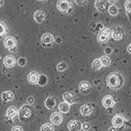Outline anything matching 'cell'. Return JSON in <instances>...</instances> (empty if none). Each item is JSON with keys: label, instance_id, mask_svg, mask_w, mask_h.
I'll return each instance as SVG.
<instances>
[{"label": "cell", "instance_id": "6da1fadb", "mask_svg": "<svg viewBox=\"0 0 131 131\" xmlns=\"http://www.w3.org/2000/svg\"><path fill=\"white\" fill-rule=\"evenodd\" d=\"M123 83H124L123 76L121 74L117 73V72H114V73L110 74L108 77H107V79H106L107 86L111 89H114V90H117V89L121 88L123 86Z\"/></svg>", "mask_w": 131, "mask_h": 131}, {"label": "cell", "instance_id": "7a4b0ae2", "mask_svg": "<svg viewBox=\"0 0 131 131\" xmlns=\"http://www.w3.org/2000/svg\"><path fill=\"white\" fill-rule=\"evenodd\" d=\"M18 117L19 120L23 122H28L32 119V108L29 104L23 105L18 111Z\"/></svg>", "mask_w": 131, "mask_h": 131}, {"label": "cell", "instance_id": "3957f363", "mask_svg": "<svg viewBox=\"0 0 131 131\" xmlns=\"http://www.w3.org/2000/svg\"><path fill=\"white\" fill-rule=\"evenodd\" d=\"M111 34H112V32H111L110 29H103V30L99 33L97 39H98V41H99L100 43H105V42L108 40V37L111 36Z\"/></svg>", "mask_w": 131, "mask_h": 131}, {"label": "cell", "instance_id": "277c9868", "mask_svg": "<svg viewBox=\"0 0 131 131\" xmlns=\"http://www.w3.org/2000/svg\"><path fill=\"white\" fill-rule=\"evenodd\" d=\"M68 128L70 131H80L82 129V123L77 120H72L69 122Z\"/></svg>", "mask_w": 131, "mask_h": 131}, {"label": "cell", "instance_id": "5b68a950", "mask_svg": "<svg viewBox=\"0 0 131 131\" xmlns=\"http://www.w3.org/2000/svg\"><path fill=\"white\" fill-rule=\"evenodd\" d=\"M4 46L10 50H13L16 46V40L13 37H6L4 39Z\"/></svg>", "mask_w": 131, "mask_h": 131}, {"label": "cell", "instance_id": "8992f818", "mask_svg": "<svg viewBox=\"0 0 131 131\" xmlns=\"http://www.w3.org/2000/svg\"><path fill=\"white\" fill-rule=\"evenodd\" d=\"M53 36L51 35V34H44L43 36H42V38H41V42H42V44L45 46V47H48V46H50L51 44H52V42H53Z\"/></svg>", "mask_w": 131, "mask_h": 131}, {"label": "cell", "instance_id": "52a82bcc", "mask_svg": "<svg viewBox=\"0 0 131 131\" xmlns=\"http://www.w3.org/2000/svg\"><path fill=\"white\" fill-rule=\"evenodd\" d=\"M123 34H124V30L121 27H116L112 32V37L115 40H120L123 37Z\"/></svg>", "mask_w": 131, "mask_h": 131}, {"label": "cell", "instance_id": "ba28073f", "mask_svg": "<svg viewBox=\"0 0 131 131\" xmlns=\"http://www.w3.org/2000/svg\"><path fill=\"white\" fill-rule=\"evenodd\" d=\"M112 123H113V125H114L115 128H116V127H121V126H123V124H124V118H123V116H122V115H116V116L113 118Z\"/></svg>", "mask_w": 131, "mask_h": 131}, {"label": "cell", "instance_id": "9c48e42d", "mask_svg": "<svg viewBox=\"0 0 131 131\" xmlns=\"http://www.w3.org/2000/svg\"><path fill=\"white\" fill-rule=\"evenodd\" d=\"M115 101H114V98L111 96V95H105L103 98H102V104L103 106H105L106 108L108 107H112L114 105Z\"/></svg>", "mask_w": 131, "mask_h": 131}, {"label": "cell", "instance_id": "30bf717a", "mask_svg": "<svg viewBox=\"0 0 131 131\" xmlns=\"http://www.w3.org/2000/svg\"><path fill=\"white\" fill-rule=\"evenodd\" d=\"M50 121L54 125H59L61 123V121H62V117H61V115L59 113H53L50 116Z\"/></svg>", "mask_w": 131, "mask_h": 131}, {"label": "cell", "instance_id": "8fae6325", "mask_svg": "<svg viewBox=\"0 0 131 131\" xmlns=\"http://www.w3.org/2000/svg\"><path fill=\"white\" fill-rule=\"evenodd\" d=\"M3 63H4V66L7 67V68H12V67L15 64V59H14V57H13L12 55H7V56L4 58Z\"/></svg>", "mask_w": 131, "mask_h": 131}, {"label": "cell", "instance_id": "7c38bea8", "mask_svg": "<svg viewBox=\"0 0 131 131\" xmlns=\"http://www.w3.org/2000/svg\"><path fill=\"white\" fill-rule=\"evenodd\" d=\"M34 18L37 23H42L45 18V12L43 10H37L35 13H34Z\"/></svg>", "mask_w": 131, "mask_h": 131}, {"label": "cell", "instance_id": "4fadbf2b", "mask_svg": "<svg viewBox=\"0 0 131 131\" xmlns=\"http://www.w3.org/2000/svg\"><path fill=\"white\" fill-rule=\"evenodd\" d=\"M28 80L31 84H38V81H39V75L38 73L36 72H31L28 76Z\"/></svg>", "mask_w": 131, "mask_h": 131}, {"label": "cell", "instance_id": "5bb4252c", "mask_svg": "<svg viewBox=\"0 0 131 131\" xmlns=\"http://www.w3.org/2000/svg\"><path fill=\"white\" fill-rule=\"evenodd\" d=\"M57 8H58V10H60V11H67V10L70 8V2L64 1V0L58 1V2H57Z\"/></svg>", "mask_w": 131, "mask_h": 131}, {"label": "cell", "instance_id": "9a60e30c", "mask_svg": "<svg viewBox=\"0 0 131 131\" xmlns=\"http://www.w3.org/2000/svg\"><path fill=\"white\" fill-rule=\"evenodd\" d=\"M80 113H81L83 116H88V115H90V114L92 113V107H91V105H89V104H84V105H82L81 108H80Z\"/></svg>", "mask_w": 131, "mask_h": 131}, {"label": "cell", "instance_id": "2e32d148", "mask_svg": "<svg viewBox=\"0 0 131 131\" xmlns=\"http://www.w3.org/2000/svg\"><path fill=\"white\" fill-rule=\"evenodd\" d=\"M79 89L83 92V93H87L90 89V84L86 81H82L80 84H79Z\"/></svg>", "mask_w": 131, "mask_h": 131}, {"label": "cell", "instance_id": "e0dca14e", "mask_svg": "<svg viewBox=\"0 0 131 131\" xmlns=\"http://www.w3.org/2000/svg\"><path fill=\"white\" fill-rule=\"evenodd\" d=\"M1 98L4 100V101H11L13 99V94L11 91H5L2 93L1 95Z\"/></svg>", "mask_w": 131, "mask_h": 131}, {"label": "cell", "instance_id": "ac0fdd59", "mask_svg": "<svg viewBox=\"0 0 131 131\" xmlns=\"http://www.w3.org/2000/svg\"><path fill=\"white\" fill-rule=\"evenodd\" d=\"M45 105H46V107L49 108V110L53 108L54 105H55V99H54L52 96H49V97L46 98V100H45Z\"/></svg>", "mask_w": 131, "mask_h": 131}, {"label": "cell", "instance_id": "d6986e66", "mask_svg": "<svg viewBox=\"0 0 131 131\" xmlns=\"http://www.w3.org/2000/svg\"><path fill=\"white\" fill-rule=\"evenodd\" d=\"M63 99H64V102H67L68 104L74 103V101H75L74 96H73L71 93H69V92H66V93L63 94Z\"/></svg>", "mask_w": 131, "mask_h": 131}, {"label": "cell", "instance_id": "ffe728a7", "mask_svg": "<svg viewBox=\"0 0 131 131\" xmlns=\"http://www.w3.org/2000/svg\"><path fill=\"white\" fill-rule=\"evenodd\" d=\"M94 5H95V8H97V10H99V11H104L105 10V2L104 1L97 0Z\"/></svg>", "mask_w": 131, "mask_h": 131}, {"label": "cell", "instance_id": "44dd1931", "mask_svg": "<svg viewBox=\"0 0 131 131\" xmlns=\"http://www.w3.org/2000/svg\"><path fill=\"white\" fill-rule=\"evenodd\" d=\"M58 110L60 113H68L70 111V104H68L67 102H61L58 105Z\"/></svg>", "mask_w": 131, "mask_h": 131}, {"label": "cell", "instance_id": "7402d4cb", "mask_svg": "<svg viewBox=\"0 0 131 131\" xmlns=\"http://www.w3.org/2000/svg\"><path fill=\"white\" fill-rule=\"evenodd\" d=\"M100 62H101V64L103 66V67H108L110 64H111V59H110V57H107V56H101L100 58Z\"/></svg>", "mask_w": 131, "mask_h": 131}, {"label": "cell", "instance_id": "603a6c76", "mask_svg": "<svg viewBox=\"0 0 131 131\" xmlns=\"http://www.w3.org/2000/svg\"><path fill=\"white\" fill-rule=\"evenodd\" d=\"M6 116H7L8 118H13L14 116H16V108L13 107V106L9 107V108L7 110V112H6Z\"/></svg>", "mask_w": 131, "mask_h": 131}, {"label": "cell", "instance_id": "cb8c5ba5", "mask_svg": "<svg viewBox=\"0 0 131 131\" xmlns=\"http://www.w3.org/2000/svg\"><path fill=\"white\" fill-rule=\"evenodd\" d=\"M108 12H110L111 15H117L118 12H119L118 7H117L116 5H111V6L108 7Z\"/></svg>", "mask_w": 131, "mask_h": 131}, {"label": "cell", "instance_id": "d4e9b609", "mask_svg": "<svg viewBox=\"0 0 131 131\" xmlns=\"http://www.w3.org/2000/svg\"><path fill=\"white\" fill-rule=\"evenodd\" d=\"M101 67H102V64H101V62H100V59H99V58L94 59V61L92 62V68H93L94 70H99Z\"/></svg>", "mask_w": 131, "mask_h": 131}, {"label": "cell", "instance_id": "484cf974", "mask_svg": "<svg viewBox=\"0 0 131 131\" xmlns=\"http://www.w3.org/2000/svg\"><path fill=\"white\" fill-rule=\"evenodd\" d=\"M41 131H54V129L51 124H44L41 127Z\"/></svg>", "mask_w": 131, "mask_h": 131}, {"label": "cell", "instance_id": "4316f807", "mask_svg": "<svg viewBox=\"0 0 131 131\" xmlns=\"http://www.w3.org/2000/svg\"><path fill=\"white\" fill-rule=\"evenodd\" d=\"M67 63L66 62H60V63H58L57 64V71H59V72H62V71H64L66 69H67Z\"/></svg>", "mask_w": 131, "mask_h": 131}, {"label": "cell", "instance_id": "83f0119b", "mask_svg": "<svg viewBox=\"0 0 131 131\" xmlns=\"http://www.w3.org/2000/svg\"><path fill=\"white\" fill-rule=\"evenodd\" d=\"M125 8H126V11H127V13H131V0H129V1H126L125 2Z\"/></svg>", "mask_w": 131, "mask_h": 131}, {"label": "cell", "instance_id": "f1b7e54d", "mask_svg": "<svg viewBox=\"0 0 131 131\" xmlns=\"http://www.w3.org/2000/svg\"><path fill=\"white\" fill-rule=\"evenodd\" d=\"M46 82H47V79H46V77H45V76H41V77H39L38 84H40V85H45V84H46Z\"/></svg>", "mask_w": 131, "mask_h": 131}, {"label": "cell", "instance_id": "f546056e", "mask_svg": "<svg viewBox=\"0 0 131 131\" xmlns=\"http://www.w3.org/2000/svg\"><path fill=\"white\" fill-rule=\"evenodd\" d=\"M5 31H6V29H5V26H4L2 23H0V36L4 35V34H5Z\"/></svg>", "mask_w": 131, "mask_h": 131}, {"label": "cell", "instance_id": "4dcf8cb0", "mask_svg": "<svg viewBox=\"0 0 131 131\" xmlns=\"http://www.w3.org/2000/svg\"><path fill=\"white\" fill-rule=\"evenodd\" d=\"M82 129H83L84 131H88V130L90 129V124H89V123H83V124H82Z\"/></svg>", "mask_w": 131, "mask_h": 131}, {"label": "cell", "instance_id": "1f68e13d", "mask_svg": "<svg viewBox=\"0 0 131 131\" xmlns=\"http://www.w3.org/2000/svg\"><path fill=\"white\" fill-rule=\"evenodd\" d=\"M102 30H103L102 25H101V24H97V25H96V28H95V31H97V32H99V33H100Z\"/></svg>", "mask_w": 131, "mask_h": 131}, {"label": "cell", "instance_id": "d6a6232c", "mask_svg": "<svg viewBox=\"0 0 131 131\" xmlns=\"http://www.w3.org/2000/svg\"><path fill=\"white\" fill-rule=\"evenodd\" d=\"M18 64L21 66V67L26 64V59H25V57H20V58L18 59Z\"/></svg>", "mask_w": 131, "mask_h": 131}, {"label": "cell", "instance_id": "836d02e7", "mask_svg": "<svg viewBox=\"0 0 131 131\" xmlns=\"http://www.w3.org/2000/svg\"><path fill=\"white\" fill-rule=\"evenodd\" d=\"M11 131H23V128H21L20 126H14V127L11 129Z\"/></svg>", "mask_w": 131, "mask_h": 131}, {"label": "cell", "instance_id": "e575fe53", "mask_svg": "<svg viewBox=\"0 0 131 131\" xmlns=\"http://www.w3.org/2000/svg\"><path fill=\"white\" fill-rule=\"evenodd\" d=\"M104 52H105L106 54L111 53V52H112V48H111V47H107V48H105V49H104Z\"/></svg>", "mask_w": 131, "mask_h": 131}, {"label": "cell", "instance_id": "d590c367", "mask_svg": "<svg viewBox=\"0 0 131 131\" xmlns=\"http://www.w3.org/2000/svg\"><path fill=\"white\" fill-rule=\"evenodd\" d=\"M28 101H29V103H33V102H34V98L30 96V97L28 98Z\"/></svg>", "mask_w": 131, "mask_h": 131}, {"label": "cell", "instance_id": "8d00e7d4", "mask_svg": "<svg viewBox=\"0 0 131 131\" xmlns=\"http://www.w3.org/2000/svg\"><path fill=\"white\" fill-rule=\"evenodd\" d=\"M127 50H128V52H129V53H131V43L129 44V46H128V48H127Z\"/></svg>", "mask_w": 131, "mask_h": 131}, {"label": "cell", "instance_id": "74e56055", "mask_svg": "<svg viewBox=\"0 0 131 131\" xmlns=\"http://www.w3.org/2000/svg\"><path fill=\"white\" fill-rule=\"evenodd\" d=\"M108 131H116V128L115 127H113V128H110V130Z\"/></svg>", "mask_w": 131, "mask_h": 131}, {"label": "cell", "instance_id": "f35d334b", "mask_svg": "<svg viewBox=\"0 0 131 131\" xmlns=\"http://www.w3.org/2000/svg\"><path fill=\"white\" fill-rule=\"evenodd\" d=\"M1 5H2V2H1V1H0V6H1Z\"/></svg>", "mask_w": 131, "mask_h": 131}]
</instances>
